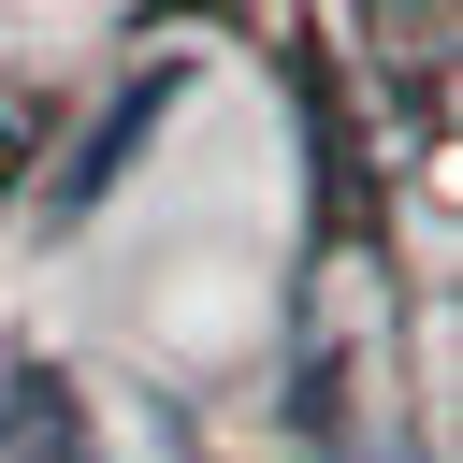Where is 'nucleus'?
Listing matches in <instances>:
<instances>
[{
	"mask_svg": "<svg viewBox=\"0 0 463 463\" xmlns=\"http://www.w3.org/2000/svg\"><path fill=\"white\" fill-rule=\"evenodd\" d=\"M174 101H188V58H145V72H130V87L87 116V145H72V174H58L43 203H58V217H87V203H101V188H116V174H130L159 130H174Z\"/></svg>",
	"mask_w": 463,
	"mask_h": 463,
	"instance_id": "f257e3e1",
	"label": "nucleus"
},
{
	"mask_svg": "<svg viewBox=\"0 0 463 463\" xmlns=\"http://www.w3.org/2000/svg\"><path fill=\"white\" fill-rule=\"evenodd\" d=\"M0 463H101L87 391H72L43 347H14V362H0Z\"/></svg>",
	"mask_w": 463,
	"mask_h": 463,
	"instance_id": "f03ea898",
	"label": "nucleus"
}]
</instances>
